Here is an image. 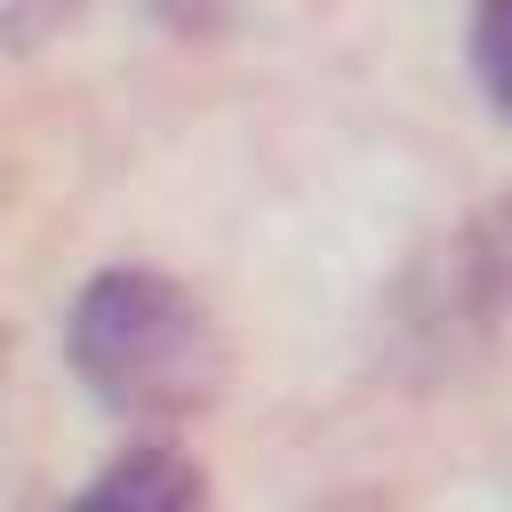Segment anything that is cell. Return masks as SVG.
<instances>
[{
	"label": "cell",
	"instance_id": "cell-1",
	"mask_svg": "<svg viewBox=\"0 0 512 512\" xmlns=\"http://www.w3.org/2000/svg\"><path fill=\"white\" fill-rule=\"evenodd\" d=\"M72 368L120 416H192L216 400L232 352L216 312L168 272H96L72 304Z\"/></svg>",
	"mask_w": 512,
	"mask_h": 512
},
{
	"label": "cell",
	"instance_id": "cell-2",
	"mask_svg": "<svg viewBox=\"0 0 512 512\" xmlns=\"http://www.w3.org/2000/svg\"><path fill=\"white\" fill-rule=\"evenodd\" d=\"M200 504H208V488H200L192 456H176L168 440H152V448L112 456L64 512H200Z\"/></svg>",
	"mask_w": 512,
	"mask_h": 512
},
{
	"label": "cell",
	"instance_id": "cell-3",
	"mask_svg": "<svg viewBox=\"0 0 512 512\" xmlns=\"http://www.w3.org/2000/svg\"><path fill=\"white\" fill-rule=\"evenodd\" d=\"M464 288H472V312H480V320H512V200L472 232V248H464Z\"/></svg>",
	"mask_w": 512,
	"mask_h": 512
},
{
	"label": "cell",
	"instance_id": "cell-4",
	"mask_svg": "<svg viewBox=\"0 0 512 512\" xmlns=\"http://www.w3.org/2000/svg\"><path fill=\"white\" fill-rule=\"evenodd\" d=\"M472 72L496 112H512V0H480L472 16Z\"/></svg>",
	"mask_w": 512,
	"mask_h": 512
},
{
	"label": "cell",
	"instance_id": "cell-5",
	"mask_svg": "<svg viewBox=\"0 0 512 512\" xmlns=\"http://www.w3.org/2000/svg\"><path fill=\"white\" fill-rule=\"evenodd\" d=\"M0 400H8V328H0Z\"/></svg>",
	"mask_w": 512,
	"mask_h": 512
}]
</instances>
